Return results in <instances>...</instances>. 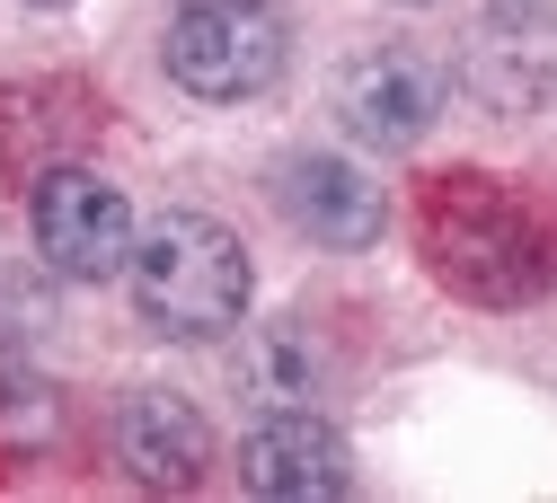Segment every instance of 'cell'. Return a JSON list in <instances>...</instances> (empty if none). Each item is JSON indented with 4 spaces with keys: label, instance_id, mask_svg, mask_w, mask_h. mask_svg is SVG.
Wrapping results in <instances>:
<instances>
[{
    "label": "cell",
    "instance_id": "obj_10",
    "mask_svg": "<svg viewBox=\"0 0 557 503\" xmlns=\"http://www.w3.org/2000/svg\"><path fill=\"white\" fill-rule=\"evenodd\" d=\"M36 10H62V0H36Z\"/></svg>",
    "mask_w": 557,
    "mask_h": 503
},
{
    "label": "cell",
    "instance_id": "obj_8",
    "mask_svg": "<svg viewBox=\"0 0 557 503\" xmlns=\"http://www.w3.org/2000/svg\"><path fill=\"white\" fill-rule=\"evenodd\" d=\"M284 212H293L319 248H372L381 222H389V194H381V177H363L355 160L310 151V160L284 168Z\"/></svg>",
    "mask_w": 557,
    "mask_h": 503
},
{
    "label": "cell",
    "instance_id": "obj_7",
    "mask_svg": "<svg viewBox=\"0 0 557 503\" xmlns=\"http://www.w3.org/2000/svg\"><path fill=\"white\" fill-rule=\"evenodd\" d=\"M239 477L248 494H284V503H319V494H345L355 468H345V442L327 433L319 415H274L239 442Z\"/></svg>",
    "mask_w": 557,
    "mask_h": 503
},
{
    "label": "cell",
    "instance_id": "obj_2",
    "mask_svg": "<svg viewBox=\"0 0 557 503\" xmlns=\"http://www.w3.org/2000/svg\"><path fill=\"white\" fill-rule=\"evenodd\" d=\"M425 248H434V274L451 282L460 301H531L548 282V239L540 222L496 194L486 177H451L425 212Z\"/></svg>",
    "mask_w": 557,
    "mask_h": 503
},
{
    "label": "cell",
    "instance_id": "obj_6",
    "mask_svg": "<svg viewBox=\"0 0 557 503\" xmlns=\"http://www.w3.org/2000/svg\"><path fill=\"white\" fill-rule=\"evenodd\" d=\"M434 106H443L434 62H416V53H398V45L363 53V62L336 80V115H345V133L372 141V151H407V141L434 124Z\"/></svg>",
    "mask_w": 557,
    "mask_h": 503
},
{
    "label": "cell",
    "instance_id": "obj_1",
    "mask_svg": "<svg viewBox=\"0 0 557 503\" xmlns=\"http://www.w3.org/2000/svg\"><path fill=\"white\" fill-rule=\"evenodd\" d=\"M133 301L160 336H231L248 318V248L213 212H160L133 239Z\"/></svg>",
    "mask_w": 557,
    "mask_h": 503
},
{
    "label": "cell",
    "instance_id": "obj_9",
    "mask_svg": "<svg viewBox=\"0 0 557 503\" xmlns=\"http://www.w3.org/2000/svg\"><path fill=\"white\" fill-rule=\"evenodd\" d=\"M115 451H124V468L143 477V486H195L203 477V460H213V433H203V415L186 406V398H169V389H143V398H124V415H115Z\"/></svg>",
    "mask_w": 557,
    "mask_h": 503
},
{
    "label": "cell",
    "instance_id": "obj_5",
    "mask_svg": "<svg viewBox=\"0 0 557 503\" xmlns=\"http://www.w3.org/2000/svg\"><path fill=\"white\" fill-rule=\"evenodd\" d=\"M460 80L496 115H522V106L557 98V10L548 0H496L460 45Z\"/></svg>",
    "mask_w": 557,
    "mask_h": 503
},
{
    "label": "cell",
    "instance_id": "obj_3",
    "mask_svg": "<svg viewBox=\"0 0 557 503\" xmlns=\"http://www.w3.org/2000/svg\"><path fill=\"white\" fill-rule=\"evenodd\" d=\"M169 80L203 106H239L284 80V18L265 0H186L169 27Z\"/></svg>",
    "mask_w": 557,
    "mask_h": 503
},
{
    "label": "cell",
    "instance_id": "obj_4",
    "mask_svg": "<svg viewBox=\"0 0 557 503\" xmlns=\"http://www.w3.org/2000/svg\"><path fill=\"white\" fill-rule=\"evenodd\" d=\"M36 256L62 274V282H115L133 265V212L107 177L89 168H53L36 186Z\"/></svg>",
    "mask_w": 557,
    "mask_h": 503
}]
</instances>
